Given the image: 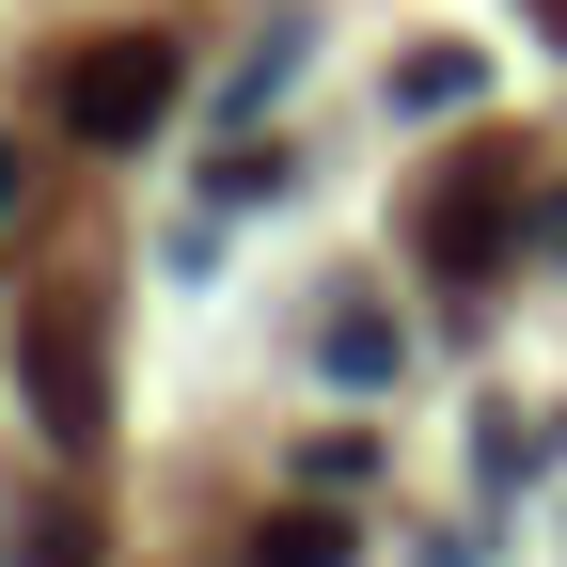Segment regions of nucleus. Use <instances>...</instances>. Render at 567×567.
I'll return each mask as SVG.
<instances>
[{"label":"nucleus","mask_w":567,"mask_h":567,"mask_svg":"<svg viewBox=\"0 0 567 567\" xmlns=\"http://www.w3.org/2000/svg\"><path fill=\"white\" fill-rule=\"evenodd\" d=\"M17 394L48 442H95L111 425V300L95 284H32L17 300Z\"/></svg>","instance_id":"f257e3e1"},{"label":"nucleus","mask_w":567,"mask_h":567,"mask_svg":"<svg viewBox=\"0 0 567 567\" xmlns=\"http://www.w3.org/2000/svg\"><path fill=\"white\" fill-rule=\"evenodd\" d=\"M174 80H189V63H174L158 32H111V48H63L48 111H63V142H111V158H142V142L174 126Z\"/></svg>","instance_id":"f03ea898"},{"label":"nucleus","mask_w":567,"mask_h":567,"mask_svg":"<svg viewBox=\"0 0 567 567\" xmlns=\"http://www.w3.org/2000/svg\"><path fill=\"white\" fill-rule=\"evenodd\" d=\"M505 221H520V158H505V142H473V158L425 189V268L488 284V268H505Z\"/></svg>","instance_id":"7ed1b4c3"},{"label":"nucleus","mask_w":567,"mask_h":567,"mask_svg":"<svg viewBox=\"0 0 567 567\" xmlns=\"http://www.w3.org/2000/svg\"><path fill=\"white\" fill-rule=\"evenodd\" d=\"M363 551V520H331V505H268L252 520V567H347Z\"/></svg>","instance_id":"20e7f679"},{"label":"nucleus","mask_w":567,"mask_h":567,"mask_svg":"<svg viewBox=\"0 0 567 567\" xmlns=\"http://www.w3.org/2000/svg\"><path fill=\"white\" fill-rule=\"evenodd\" d=\"M473 80H488L473 48H410L394 63V111H473Z\"/></svg>","instance_id":"39448f33"},{"label":"nucleus","mask_w":567,"mask_h":567,"mask_svg":"<svg viewBox=\"0 0 567 567\" xmlns=\"http://www.w3.org/2000/svg\"><path fill=\"white\" fill-rule=\"evenodd\" d=\"M331 379H347V394H379V379H394V316H379V300H347V316H331Z\"/></svg>","instance_id":"423d86ee"},{"label":"nucleus","mask_w":567,"mask_h":567,"mask_svg":"<svg viewBox=\"0 0 567 567\" xmlns=\"http://www.w3.org/2000/svg\"><path fill=\"white\" fill-rule=\"evenodd\" d=\"M17 567H95V520L80 505H17Z\"/></svg>","instance_id":"0eeeda50"},{"label":"nucleus","mask_w":567,"mask_h":567,"mask_svg":"<svg viewBox=\"0 0 567 567\" xmlns=\"http://www.w3.org/2000/svg\"><path fill=\"white\" fill-rule=\"evenodd\" d=\"M17 221H32V158L0 142V237H17Z\"/></svg>","instance_id":"6e6552de"},{"label":"nucleus","mask_w":567,"mask_h":567,"mask_svg":"<svg viewBox=\"0 0 567 567\" xmlns=\"http://www.w3.org/2000/svg\"><path fill=\"white\" fill-rule=\"evenodd\" d=\"M536 252H567V189H551V205H536Z\"/></svg>","instance_id":"1a4fd4ad"},{"label":"nucleus","mask_w":567,"mask_h":567,"mask_svg":"<svg viewBox=\"0 0 567 567\" xmlns=\"http://www.w3.org/2000/svg\"><path fill=\"white\" fill-rule=\"evenodd\" d=\"M536 17H551V32H567V0H536Z\"/></svg>","instance_id":"9d476101"}]
</instances>
